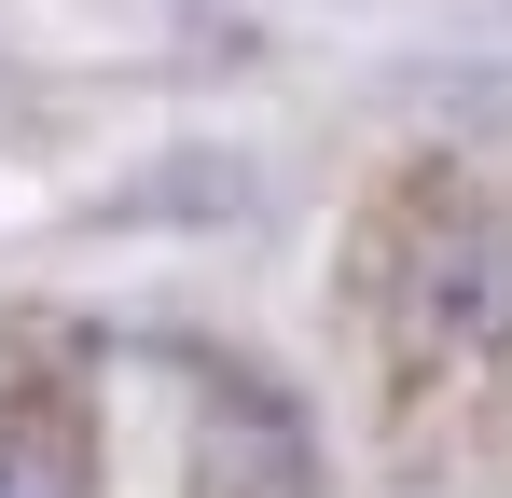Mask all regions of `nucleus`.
Instances as JSON below:
<instances>
[{
    "label": "nucleus",
    "mask_w": 512,
    "mask_h": 498,
    "mask_svg": "<svg viewBox=\"0 0 512 498\" xmlns=\"http://www.w3.org/2000/svg\"><path fill=\"white\" fill-rule=\"evenodd\" d=\"M0 498H84V443L56 402H14L0 415Z\"/></svg>",
    "instance_id": "obj_1"
}]
</instances>
